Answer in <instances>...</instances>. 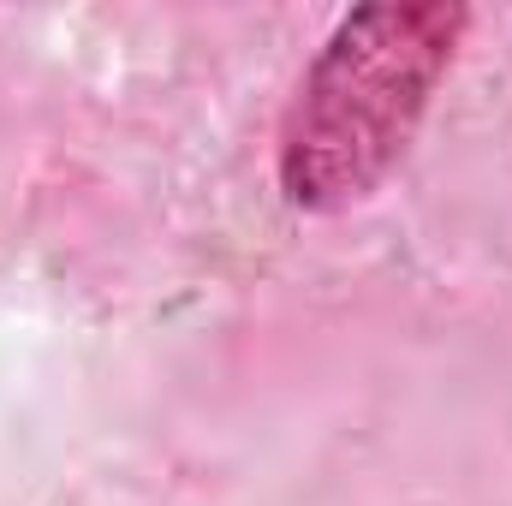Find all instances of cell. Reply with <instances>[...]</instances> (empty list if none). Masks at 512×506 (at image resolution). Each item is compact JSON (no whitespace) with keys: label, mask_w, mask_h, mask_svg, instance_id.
Masks as SVG:
<instances>
[{"label":"cell","mask_w":512,"mask_h":506,"mask_svg":"<svg viewBox=\"0 0 512 506\" xmlns=\"http://www.w3.org/2000/svg\"><path fill=\"white\" fill-rule=\"evenodd\" d=\"M465 30L471 12L453 0L352 6L286 102L274 143L286 203L304 215H340L376 197L417 143Z\"/></svg>","instance_id":"1"}]
</instances>
